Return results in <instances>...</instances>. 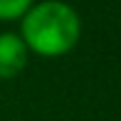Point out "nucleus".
<instances>
[{"instance_id": "f257e3e1", "label": "nucleus", "mask_w": 121, "mask_h": 121, "mask_svg": "<svg viewBox=\"0 0 121 121\" xmlns=\"http://www.w3.org/2000/svg\"><path fill=\"white\" fill-rule=\"evenodd\" d=\"M20 37L40 57H62L82 37V17L64 0H40L20 17Z\"/></svg>"}, {"instance_id": "f03ea898", "label": "nucleus", "mask_w": 121, "mask_h": 121, "mask_svg": "<svg viewBox=\"0 0 121 121\" xmlns=\"http://www.w3.org/2000/svg\"><path fill=\"white\" fill-rule=\"evenodd\" d=\"M30 49L17 32H0V79H13L25 69Z\"/></svg>"}, {"instance_id": "7ed1b4c3", "label": "nucleus", "mask_w": 121, "mask_h": 121, "mask_svg": "<svg viewBox=\"0 0 121 121\" xmlns=\"http://www.w3.org/2000/svg\"><path fill=\"white\" fill-rule=\"evenodd\" d=\"M32 5L35 0H0V20H20Z\"/></svg>"}]
</instances>
